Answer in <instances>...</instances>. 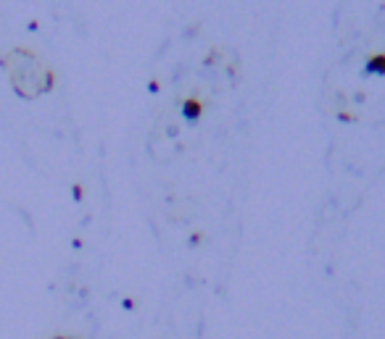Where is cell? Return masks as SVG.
Listing matches in <instances>:
<instances>
[{
  "label": "cell",
  "instance_id": "6da1fadb",
  "mask_svg": "<svg viewBox=\"0 0 385 339\" xmlns=\"http://www.w3.org/2000/svg\"><path fill=\"white\" fill-rule=\"evenodd\" d=\"M6 69H8L13 90L22 97H37L43 90H48V69L27 50H11L6 56Z\"/></svg>",
  "mask_w": 385,
  "mask_h": 339
},
{
  "label": "cell",
  "instance_id": "7a4b0ae2",
  "mask_svg": "<svg viewBox=\"0 0 385 339\" xmlns=\"http://www.w3.org/2000/svg\"><path fill=\"white\" fill-rule=\"evenodd\" d=\"M59 339H63V337H59Z\"/></svg>",
  "mask_w": 385,
  "mask_h": 339
}]
</instances>
